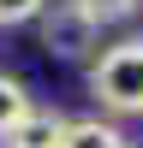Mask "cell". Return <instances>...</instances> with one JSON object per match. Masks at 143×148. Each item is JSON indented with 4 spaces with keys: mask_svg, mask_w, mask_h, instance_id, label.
Returning a JSON list of instances; mask_svg holds the SVG:
<instances>
[{
    "mask_svg": "<svg viewBox=\"0 0 143 148\" xmlns=\"http://www.w3.org/2000/svg\"><path fill=\"white\" fill-rule=\"evenodd\" d=\"M90 95L107 113H143V42H119L95 59Z\"/></svg>",
    "mask_w": 143,
    "mask_h": 148,
    "instance_id": "obj_1",
    "label": "cell"
},
{
    "mask_svg": "<svg viewBox=\"0 0 143 148\" xmlns=\"http://www.w3.org/2000/svg\"><path fill=\"white\" fill-rule=\"evenodd\" d=\"M95 42H101V24H95L83 6H72V0L42 6V47H48V53H60V59H83Z\"/></svg>",
    "mask_w": 143,
    "mask_h": 148,
    "instance_id": "obj_2",
    "label": "cell"
},
{
    "mask_svg": "<svg viewBox=\"0 0 143 148\" xmlns=\"http://www.w3.org/2000/svg\"><path fill=\"white\" fill-rule=\"evenodd\" d=\"M60 136H66L60 113H30L18 130H6V148H60Z\"/></svg>",
    "mask_w": 143,
    "mask_h": 148,
    "instance_id": "obj_3",
    "label": "cell"
},
{
    "mask_svg": "<svg viewBox=\"0 0 143 148\" xmlns=\"http://www.w3.org/2000/svg\"><path fill=\"white\" fill-rule=\"evenodd\" d=\"M60 148H125V136H119V125H107V119H78V125H66Z\"/></svg>",
    "mask_w": 143,
    "mask_h": 148,
    "instance_id": "obj_4",
    "label": "cell"
},
{
    "mask_svg": "<svg viewBox=\"0 0 143 148\" xmlns=\"http://www.w3.org/2000/svg\"><path fill=\"white\" fill-rule=\"evenodd\" d=\"M30 113H36V107H30V89H24L18 77H6V71H0V136H6V130H18Z\"/></svg>",
    "mask_w": 143,
    "mask_h": 148,
    "instance_id": "obj_5",
    "label": "cell"
},
{
    "mask_svg": "<svg viewBox=\"0 0 143 148\" xmlns=\"http://www.w3.org/2000/svg\"><path fill=\"white\" fill-rule=\"evenodd\" d=\"M72 6H83L95 24H119V18H131V12H137V0H72Z\"/></svg>",
    "mask_w": 143,
    "mask_h": 148,
    "instance_id": "obj_6",
    "label": "cell"
},
{
    "mask_svg": "<svg viewBox=\"0 0 143 148\" xmlns=\"http://www.w3.org/2000/svg\"><path fill=\"white\" fill-rule=\"evenodd\" d=\"M42 6L48 0H0V24H30V18H42Z\"/></svg>",
    "mask_w": 143,
    "mask_h": 148,
    "instance_id": "obj_7",
    "label": "cell"
}]
</instances>
